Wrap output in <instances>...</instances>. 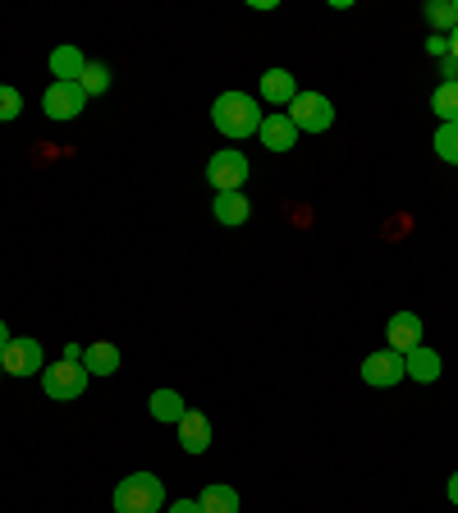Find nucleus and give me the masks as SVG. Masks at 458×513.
<instances>
[{"instance_id": "obj_1", "label": "nucleus", "mask_w": 458, "mask_h": 513, "mask_svg": "<svg viewBox=\"0 0 458 513\" xmlns=\"http://www.w3.org/2000/svg\"><path fill=\"white\" fill-rule=\"evenodd\" d=\"M262 120H266L262 101L252 97V92H220V97L211 101V124H216L229 142L252 138V133L262 129Z\"/></svg>"}, {"instance_id": "obj_2", "label": "nucleus", "mask_w": 458, "mask_h": 513, "mask_svg": "<svg viewBox=\"0 0 458 513\" xmlns=\"http://www.w3.org/2000/svg\"><path fill=\"white\" fill-rule=\"evenodd\" d=\"M165 509V481L156 472H133L115 486V513H161Z\"/></svg>"}, {"instance_id": "obj_3", "label": "nucleus", "mask_w": 458, "mask_h": 513, "mask_svg": "<svg viewBox=\"0 0 458 513\" xmlns=\"http://www.w3.org/2000/svg\"><path fill=\"white\" fill-rule=\"evenodd\" d=\"M284 115L294 120L298 133H326L330 124H335V101H330L326 92H298Z\"/></svg>"}, {"instance_id": "obj_4", "label": "nucleus", "mask_w": 458, "mask_h": 513, "mask_svg": "<svg viewBox=\"0 0 458 513\" xmlns=\"http://www.w3.org/2000/svg\"><path fill=\"white\" fill-rule=\"evenodd\" d=\"M88 367L83 362H51L42 372V390H46V399H60V404H69V399H83V390H88Z\"/></svg>"}, {"instance_id": "obj_5", "label": "nucleus", "mask_w": 458, "mask_h": 513, "mask_svg": "<svg viewBox=\"0 0 458 513\" xmlns=\"http://www.w3.org/2000/svg\"><path fill=\"white\" fill-rule=\"evenodd\" d=\"M248 156L239 147H220L216 156L207 161V184H216V193H243L248 184Z\"/></svg>"}, {"instance_id": "obj_6", "label": "nucleus", "mask_w": 458, "mask_h": 513, "mask_svg": "<svg viewBox=\"0 0 458 513\" xmlns=\"http://www.w3.org/2000/svg\"><path fill=\"white\" fill-rule=\"evenodd\" d=\"M362 381L371 385V390H394L399 381H408L404 376V353L394 349H376L362 358Z\"/></svg>"}, {"instance_id": "obj_7", "label": "nucleus", "mask_w": 458, "mask_h": 513, "mask_svg": "<svg viewBox=\"0 0 458 513\" xmlns=\"http://www.w3.org/2000/svg\"><path fill=\"white\" fill-rule=\"evenodd\" d=\"M83 106H88V92L78 88V83H51V88L42 92V110L46 120H74V115H83Z\"/></svg>"}, {"instance_id": "obj_8", "label": "nucleus", "mask_w": 458, "mask_h": 513, "mask_svg": "<svg viewBox=\"0 0 458 513\" xmlns=\"http://www.w3.org/2000/svg\"><path fill=\"white\" fill-rule=\"evenodd\" d=\"M0 367L10 376H37L42 372V344L28 335H14L5 349H0Z\"/></svg>"}, {"instance_id": "obj_9", "label": "nucleus", "mask_w": 458, "mask_h": 513, "mask_svg": "<svg viewBox=\"0 0 458 513\" xmlns=\"http://www.w3.org/2000/svg\"><path fill=\"white\" fill-rule=\"evenodd\" d=\"M385 349H394V353H413L417 344H422V317L417 312H394L390 317V326H385Z\"/></svg>"}, {"instance_id": "obj_10", "label": "nucleus", "mask_w": 458, "mask_h": 513, "mask_svg": "<svg viewBox=\"0 0 458 513\" xmlns=\"http://www.w3.org/2000/svg\"><path fill=\"white\" fill-rule=\"evenodd\" d=\"M257 138H262V147H271V152H294L298 147V129H294V120H289L284 110L266 115L262 129H257Z\"/></svg>"}, {"instance_id": "obj_11", "label": "nucleus", "mask_w": 458, "mask_h": 513, "mask_svg": "<svg viewBox=\"0 0 458 513\" xmlns=\"http://www.w3.org/2000/svg\"><path fill=\"white\" fill-rule=\"evenodd\" d=\"M179 445H184V454H207L211 449V422L207 417L188 408V413L179 417Z\"/></svg>"}, {"instance_id": "obj_12", "label": "nucleus", "mask_w": 458, "mask_h": 513, "mask_svg": "<svg viewBox=\"0 0 458 513\" xmlns=\"http://www.w3.org/2000/svg\"><path fill=\"white\" fill-rule=\"evenodd\" d=\"M298 97V78L289 69H266L262 74V101L266 106H289Z\"/></svg>"}, {"instance_id": "obj_13", "label": "nucleus", "mask_w": 458, "mask_h": 513, "mask_svg": "<svg viewBox=\"0 0 458 513\" xmlns=\"http://www.w3.org/2000/svg\"><path fill=\"white\" fill-rule=\"evenodd\" d=\"M440 353L436 349H426V344H417L413 353H404V376H413V381H422V385H431V381H440Z\"/></svg>"}, {"instance_id": "obj_14", "label": "nucleus", "mask_w": 458, "mask_h": 513, "mask_svg": "<svg viewBox=\"0 0 458 513\" xmlns=\"http://www.w3.org/2000/svg\"><path fill=\"white\" fill-rule=\"evenodd\" d=\"M83 367H88V376H115L120 372V349L110 339H97L83 349Z\"/></svg>"}, {"instance_id": "obj_15", "label": "nucleus", "mask_w": 458, "mask_h": 513, "mask_svg": "<svg viewBox=\"0 0 458 513\" xmlns=\"http://www.w3.org/2000/svg\"><path fill=\"white\" fill-rule=\"evenodd\" d=\"M211 211H216V220L220 225H248V216H252V202L243 193H216V202H211Z\"/></svg>"}, {"instance_id": "obj_16", "label": "nucleus", "mask_w": 458, "mask_h": 513, "mask_svg": "<svg viewBox=\"0 0 458 513\" xmlns=\"http://www.w3.org/2000/svg\"><path fill=\"white\" fill-rule=\"evenodd\" d=\"M88 69V60H83V51L78 46H55L51 51V74L55 83H78V74Z\"/></svg>"}, {"instance_id": "obj_17", "label": "nucleus", "mask_w": 458, "mask_h": 513, "mask_svg": "<svg viewBox=\"0 0 458 513\" xmlns=\"http://www.w3.org/2000/svg\"><path fill=\"white\" fill-rule=\"evenodd\" d=\"M147 408H152L156 422H170V426H179V417L188 413V404H184V394H179V390H152Z\"/></svg>"}, {"instance_id": "obj_18", "label": "nucleus", "mask_w": 458, "mask_h": 513, "mask_svg": "<svg viewBox=\"0 0 458 513\" xmlns=\"http://www.w3.org/2000/svg\"><path fill=\"white\" fill-rule=\"evenodd\" d=\"M197 504H202V513H239V491H234V486L211 481L207 491L197 495Z\"/></svg>"}, {"instance_id": "obj_19", "label": "nucleus", "mask_w": 458, "mask_h": 513, "mask_svg": "<svg viewBox=\"0 0 458 513\" xmlns=\"http://www.w3.org/2000/svg\"><path fill=\"white\" fill-rule=\"evenodd\" d=\"M426 23L440 28V37H449L458 28V5L454 0H431V5H426Z\"/></svg>"}, {"instance_id": "obj_20", "label": "nucleus", "mask_w": 458, "mask_h": 513, "mask_svg": "<svg viewBox=\"0 0 458 513\" xmlns=\"http://www.w3.org/2000/svg\"><path fill=\"white\" fill-rule=\"evenodd\" d=\"M431 110L440 115V124H454L458 120V83H440L431 92Z\"/></svg>"}, {"instance_id": "obj_21", "label": "nucleus", "mask_w": 458, "mask_h": 513, "mask_svg": "<svg viewBox=\"0 0 458 513\" xmlns=\"http://www.w3.org/2000/svg\"><path fill=\"white\" fill-rule=\"evenodd\" d=\"M431 147H436L440 161L458 165V120H454V124H440V129H436V142H431Z\"/></svg>"}, {"instance_id": "obj_22", "label": "nucleus", "mask_w": 458, "mask_h": 513, "mask_svg": "<svg viewBox=\"0 0 458 513\" xmlns=\"http://www.w3.org/2000/svg\"><path fill=\"white\" fill-rule=\"evenodd\" d=\"M78 88L88 92V97H101V92L110 88V74H106V65H97V60H88V69L78 74Z\"/></svg>"}, {"instance_id": "obj_23", "label": "nucleus", "mask_w": 458, "mask_h": 513, "mask_svg": "<svg viewBox=\"0 0 458 513\" xmlns=\"http://www.w3.org/2000/svg\"><path fill=\"white\" fill-rule=\"evenodd\" d=\"M19 110H23V97H19V88H5V83H0V124L19 120Z\"/></svg>"}, {"instance_id": "obj_24", "label": "nucleus", "mask_w": 458, "mask_h": 513, "mask_svg": "<svg viewBox=\"0 0 458 513\" xmlns=\"http://www.w3.org/2000/svg\"><path fill=\"white\" fill-rule=\"evenodd\" d=\"M440 74H445L440 83H458V60H449L445 55V60H440Z\"/></svg>"}, {"instance_id": "obj_25", "label": "nucleus", "mask_w": 458, "mask_h": 513, "mask_svg": "<svg viewBox=\"0 0 458 513\" xmlns=\"http://www.w3.org/2000/svg\"><path fill=\"white\" fill-rule=\"evenodd\" d=\"M426 51H431V55H440V60H445V55H449V37H431V42H426Z\"/></svg>"}, {"instance_id": "obj_26", "label": "nucleus", "mask_w": 458, "mask_h": 513, "mask_svg": "<svg viewBox=\"0 0 458 513\" xmlns=\"http://www.w3.org/2000/svg\"><path fill=\"white\" fill-rule=\"evenodd\" d=\"M170 513H202V504H197V500H175V504H170Z\"/></svg>"}, {"instance_id": "obj_27", "label": "nucleus", "mask_w": 458, "mask_h": 513, "mask_svg": "<svg viewBox=\"0 0 458 513\" xmlns=\"http://www.w3.org/2000/svg\"><path fill=\"white\" fill-rule=\"evenodd\" d=\"M65 362H83V349H78V344H65Z\"/></svg>"}, {"instance_id": "obj_28", "label": "nucleus", "mask_w": 458, "mask_h": 513, "mask_svg": "<svg viewBox=\"0 0 458 513\" xmlns=\"http://www.w3.org/2000/svg\"><path fill=\"white\" fill-rule=\"evenodd\" d=\"M449 504H458V472L449 477Z\"/></svg>"}, {"instance_id": "obj_29", "label": "nucleus", "mask_w": 458, "mask_h": 513, "mask_svg": "<svg viewBox=\"0 0 458 513\" xmlns=\"http://www.w3.org/2000/svg\"><path fill=\"white\" fill-rule=\"evenodd\" d=\"M449 60H458V28L449 33Z\"/></svg>"}, {"instance_id": "obj_30", "label": "nucleus", "mask_w": 458, "mask_h": 513, "mask_svg": "<svg viewBox=\"0 0 458 513\" xmlns=\"http://www.w3.org/2000/svg\"><path fill=\"white\" fill-rule=\"evenodd\" d=\"M10 339H14V335H10V326H5V321H0V349H5V344H10Z\"/></svg>"}, {"instance_id": "obj_31", "label": "nucleus", "mask_w": 458, "mask_h": 513, "mask_svg": "<svg viewBox=\"0 0 458 513\" xmlns=\"http://www.w3.org/2000/svg\"><path fill=\"white\" fill-rule=\"evenodd\" d=\"M0 376H5V367H0Z\"/></svg>"}, {"instance_id": "obj_32", "label": "nucleus", "mask_w": 458, "mask_h": 513, "mask_svg": "<svg viewBox=\"0 0 458 513\" xmlns=\"http://www.w3.org/2000/svg\"><path fill=\"white\" fill-rule=\"evenodd\" d=\"M454 5H458V0H454Z\"/></svg>"}]
</instances>
